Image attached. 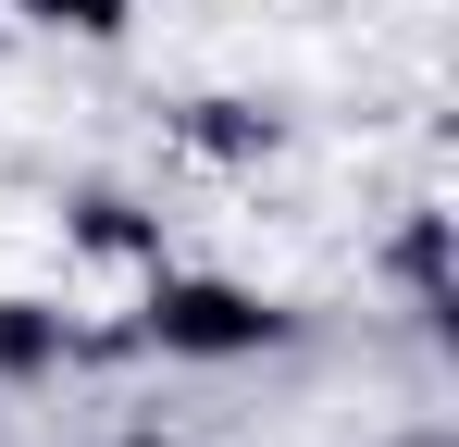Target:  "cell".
I'll list each match as a JSON object with an SVG mask.
<instances>
[{
    "mask_svg": "<svg viewBox=\"0 0 459 447\" xmlns=\"http://www.w3.org/2000/svg\"><path fill=\"white\" fill-rule=\"evenodd\" d=\"M75 236L100 249V261H150V249H161V224L137 212V199H112V187H87V199H75Z\"/></svg>",
    "mask_w": 459,
    "mask_h": 447,
    "instance_id": "4",
    "label": "cell"
},
{
    "mask_svg": "<svg viewBox=\"0 0 459 447\" xmlns=\"http://www.w3.org/2000/svg\"><path fill=\"white\" fill-rule=\"evenodd\" d=\"M125 447H161V435H125Z\"/></svg>",
    "mask_w": 459,
    "mask_h": 447,
    "instance_id": "7",
    "label": "cell"
},
{
    "mask_svg": "<svg viewBox=\"0 0 459 447\" xmlns=\"http://www.w3.org/2000/svg\"><path fill=\"white\" fill-rule=\"evenodd\" d=\"M0 13L50 25V38H125V25H137V0H0Z\"/></svg>",
    "mask_w": 459,
    "mask_h": 447,
    "instance_id": "5",
    "label": "cell"
},
{
    "mask_svg": "<svg viewBox=\"0 0 459 447\" xmlns=\"http://www.w3.org/2000/svg\"><path fill=\"white\" fill-rule=\"evenodd\" d=\"M397 286H410L422 323H447V212H410V236H397Z\"/></svg>",
    "mask_w": 459,
    "mask_h": 447,
    "instance_id": "3",
    "label": "cell"
},
{
    "mask_svg": "<svg viewBox=\"0 0 459 447\" xmlns=\"http://www.w3.org/2000/svg\"><path fill=\"white\" fill-rule=\"evenodd\" d=\"M199 149H224V162H248V149H273V112H248V100H199V125H186Z\"/></svg>",
    "mask_w": 459,
    "mask_h": 447,
    "instance_id": "6",
    "label": "cell"
},
{
    "mask_svg": "<svg viewBox=\"0 0 459 447\" xmlns=\"http://www.w3.org/2000/svg\"><path fill=\"white\" fill-rule=\"evenodd\" d=\"M137 336L161 361H261V348H286V311L261 286H236V274H150Z\"/></svg>",
    "mask_w": 459,
    "mask_h": 447,
    "instance_id": "1",
    "label": "cell"
},
{
    "mask_svg": "<svg viewBox=\"0 0 459 447\" xmlns=\"http://www.w3.org/2000/svg\"><path fill=\"white\" fill-rule=\"evenodd\" d=\"M63 361H75V323H63L50 298H0V372L38 385V372H63Z\"/></svg>",
    "mask_w": 459,
    "mask_h": 447,
    "instance_id": "2",
    "label": "cell"
}]
</instances>
